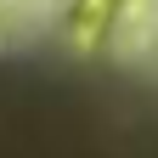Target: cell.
<instances>
[{"label": "cell", "instance_id": "6da1fadb", "mask_svg": "<svg viewBox=\"0 0 158 158\" xmlns=\"http://www.w3.org/2000/svg\"><path fill=\"white\" fill-rule=\"evenodd\" d=\"M124 0H79L73 6V28H79V45H96L107 28H113V17Z\"/></svg>", "mask_w": 158, "mask_h": 158}]
</instances>
